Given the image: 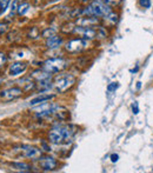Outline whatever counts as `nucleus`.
<instances>
[{"mask_svg": "<svg viewBox=\"0 0 153 173\" xmlns=\"http://www.w3.org/2000/svg\"><path fill=\"white\" fill-rule=\"evenodd\" d=\"M73 134H74V131L70 126H56L50 131L48 139L53 144H63V143L69 141Z\"/></svg>", "mask_w": 153, "mask_h": 173, "instance_id": "obj_1", "label": "nucleus"}, {"mask_svg": "<svg viewBox=\"0 0 153 173\" xmlns=\"http://www.w3.org/2000/svg\"><path fill=\"white\" fill-rule=\"evenodd\" d=\"M111 6H109L104 0H96L91 2L83 11L84 14L90 17H105L106 14L111 12Z\"/></svg>", "mask_w": 153, "mask_h": 173, "instance_id": "obj_2", "label": "nucleus"}, {"mask_svg": "<svg viewBox=\"0 0 153 173\" xmlns=\"http://www.w3.org/2000/svg\"><path fill=\"white\" fill-rule=\"evenodd\" d=\"M74 33H78L83 37L84 39H94L97 38L99 34H101L103 37H105V32L103 28H94L93 26H79L75 27L73 29Z\"/></svg>", "mask_w": 153, "mask_h": 173, "instance_id": "obj_3", "label": "nucleus"}, {"mask_svg": "<svg viewBox=\"0 0 153 173\" xmlns=\"http://www.w3.org/2000/svg\"><path fill=\"white\" fill-rule=\"evenodd\" d=\"M67 66L66 60L61 59V58H56V59H50L44 63V68L50 72V73H57L63 71L65 67Z\"/></svg>", "mask_w": 153, "mask_h": 173, "instance_id": "obj_4", "label": "nucleus"}, {"mask_svg": "<svg viewBox=\"0 0 153 173\" xmlns=\"http://www.w3.org/2000/svg\"><path fill=\"white\" fill-rule=\"evenodd\" d=\"M86 47H87V41L84 38H78V39L70 40L66 44L65 50L70 53H77V52H81Z\"/></svg>", "mask_w": 153, "mask_h": 173, "instance_id": "obj_5", "label": "nucleus"}, {"mask_svg": "<svg viewBox=\"0 0 153 173\" xmlns=\"http://www.w3.org/2000/svg\"><path fill=\"white\" fill-rule=\"evenodd\" d=\"M75 82V79L73 76H65L61 77L57 80L56 82V88L58 92H65L70 88L71 86H73V84Z\"/></svg>", "mask_w": 153, "mask_h": 173, "instance_id": "obj_6", "label": "nucleus"}, {"mask_svg": "<svg viewBox=\"0 0 153 173\" xmlns=\"http://www.w3.org/2000/svg\"><path fill=\"white\" fill-rule=\"evenodd\" d=\"M23 94V90L19 87H11V88H6L4 91L0 92V97L4 100H13L19 98Z\"/></svg>", "mask_w": 153, "mask_h": 173, "instance_id": "obj_7", "label": "nucleus"}, {"mask_svg": "<svg viewBox=\"0 0 153 173\" xmlns=\"http://www.w3.org/2000/svg\"><path fill=\"white\" fill-rule=\"evenodd\" d=\"M59 107L56 105H52V104H48L46 103L44 106H41L39 110H37V117L39 118H44V117H48L51 114H53L56 112V110H58Z\"/></svg>", "mask_w": 153, "mask_h": 173, "instance_id": "obj_8", "label": "nucleus"}, {"mask_svg": "<svg viewBox=\"0 0 153 173\" xmlns=\"http://www.w3.org/2000/svg\"><path fill=\"white\" fill-rule=\"evenodd\" d=\"M39 166L44 171H52L57 167V160L52 157H45L39 159Z\"/></svg>", "mask_w": 153, "mask_h": 173, "instance_id": "obj_9", "label": "nucleus"}, {"mask_svg": "<svg viewBox=\"0 0 153 173\" xmlns=\"http://www.w3.org/2000/svg\"><path fill=\"white\" fill-rule=\"evenodd\" d=\"M23 151L25 157H27L29 159H38L41 157V151L32 146H23Z\"/></svg>", "mask_w": 153, "mask_h": 173, "instance_id": "obj_10", "label": "nucleus"}, {"mask_svg": "<svg viewBox=\"0 0 153 173\" xmlns=\"http://www.w3.org/2000/svg\"><path fill=\"white\" fill-rule=\"evenodd\" d=\"M26 68H27V64H25V63H14L10 67V73H11V76H19V74L24 73Z\"/></svg>", "mask_w": 153, "mask_h": 173, "instance_id": "obj_11", "label": "nucleus"}, {"mask_svg": "<svg viewBox=\"0 0 153 173\" xmlns=\"http://www.w3.org/2000/svg\"><path fill=\"white\" fill-rule=\"evenodd\" d=\"M61 44H63V38L59 36H52L47 38L46 41V46L48 48H58L59 46H61Z\"/></svg>", "mask_w": 153, "mask_h": 173, "instance_id": "obj_12", "label": "nucleus"}, {"mask_svg": "<svg viewBox=\"0 0 153 173\" xmlns=\"http://www.w3.org/2000/svg\"><path fill=\"white\" fill-rule=\"evenodd\" d=\"M77 24L79 26H93L98 24L97 17H90L87 15V18H80L77 20Z\"/></svg>", "mask_w": 153, "mask_h": 173, "instance_id": "obj_13", "label": "nucleus"}, {"mask_svg": "<svg viewBox=\"0 0 153 173\" xmlns=\"http://www.w3.org/2000/svg\"><path fill=\"white\" fill-rule=\"evenodd\" d=\"M52 98H54L53 94H51V95H39V97L32 99V100L29 101V105H31V106H35V105H38V104H44L45 101H48V100L52 99Z\"/></svg>", "mask_w": 153, "mask_h": 173, "instance_id": "obj_14", "label": "nucleus"}, {"mask_svg": "<svg viewBox=\"0 0 153 173\" xmlns=\"http://www.w3.org/2000/svg\"><path fill=\"white\" fill-rule=\"evenodd\" d=\"M104 20H105V23H106L109 26H114V25L117 24V21H118V14L111 11L110 13L106 14V15L104 17Z\"/></svg>", "mask_w": 153, "mask_h": 173, "instance_id": "obj_15", "label": "nucleus"}, {"mask_svg": "<svg viewBox=\"0 0 153 173\" xmlns=\"http://www.w3.org/2000/svg\"><path fill=\"white\" fill-rule=\"evenodd\" d=\"M12 166L21 172H27L31 170V166L28 164H25V162H14V164H12Z\"/></svg>", "mask_w": 153, "mask_h": 173, "instance_id": "obj_16", "label": "nucleus"}, {"mask_svg": "<svg viewBox=\"0 0 153 173\" xmlns=\"http://www.w3.org/2000/svg\"><path fill=\"white\" fill-rule=\"evenodd\" d=\"M28 7H29V4H28V2H23V4H20V5L18 6L17 12L20 14V15H24V14L28 11Z\"/></svg>", "mask_w": 153, "mask_h": 173, "instance_id": "obj_17", "label": "nucleus"}, {"mask_svg": "<svg viewBox=\"0 0 153 173\" xmlns=\"http://www.w3.org/2000/svg\"><path fill=\"white\" fill-rule=\"evenodd\" d=\"M42 36H44L45 38H50V37H52V36H56V29H54V28H47V29H45V31L42 32Z\"/></svg>", "mask_w": 153, "mask_h": 173, "instance_id": "obj_18", "label": "nucleus"}, {"mask_svg": "<svg viewBox=\"0 0 153 173\" xmlns=\"http://www.w3.org/2000/svg\"><path fill=\"white\" fill-rule=\"evenodd\" d=\"M8 4H10V0H0V12H5Z\"/></svg>", "mask_w": 153, "mask_h": 173, "instance_id": "obj_19", "label": "nucleus"}, {"mask_svg": "<svg viewBox=\"0 0 153 173\" xmlns=\"http://www.w3.org/2000/svg\"><path fill=\"white\" fill-rule=\"evenodd\" d=\"M139 4L141 7L144 8H148L151 6V0H139Z\"/></svg>", "mask_w": 153, "mask_h": 173, "instance_id": "obj_20", "label": "nucleus"}, {"mask_svg": "<svg viewBox=\"0 0 153 173\" xmlns=\"http://www.w3.org/2000/svg\"><path fill=\"white\" fill-rule=\"evenodd\" d=\"M109 6H117L121 2V0H104Z\"/></svg>", "mask_w": 153, "mask_h": 173, "instance_id": "obj_21", "label": "nucleus"}, {"mask_svg": "<svg viewBox=\"0 0 153 173\" xmlns=\"http://www.w3.org/2000/svg\"><path fill=\"white\" fill-rule=\"evenodd\" d=\"M6 60H7L6 55H5L4 53H0V67L4 66V64L6 63Z\"/></svg>", "mask_w": 153, "mask_h": 173, "instance_id": "obj_22", "label": "nucleus"}, {"mask_svg": "<svg viewBox=\"0 0 153 173\" xmlns=\"http://www.w3.org/2000/svg\"><path fill=\"white\" fill-rule=\"evenodd\" d=\"M132 108H133V113H134V114L139 113V107H138V103H134V104L132 105Z\"/></svg>", "mask_w": 153, "mask_h": 173, "instance_id": "obj_23", "label": "nucleus"}, {"mask_svg": "<svg viewBox=\"0 0 153 173\" xmlns=\"http://www.w3.org/2000/svg\"><path fill=\"white\" fill-rule=\"evenodd\" d=\"M6 29H7V25L6 24H0V33L6 32Z\"/></svg>", "mask_w": 153, "mask_h": 173, "instance_id": "obj_24", "label": "nucleus"}, {"mask_svg": "<svg viewBox=\"0 0 153 173\" xmlns=\"http://www.w3.org/2000/svg\"><path fill=\"white\" fill-rule=\"evenodd\" d=\"M115 88H118V84H117V82H113V84H111V85L109 86V91L115 90Z\"/></svg>", "mask_w": 153, "mask_h": 173, "instance_id": "obj_25", "label": "nucleus"}, {"mask_svg": "<svg viewBox=\"0 0 153 173\" xmlns=\"http://www.w3.org/2000/svg\"><path fill=\"white\" fill-rule=\"evenodd\" d=\"M118 158H119V156H118V154H112L111 156V160L113 161V162L118 161Z\"/></svg>", "mask_w": 153, "mask_h": 173, "instance_id": "obj_26", "label": "nucleus"}, {"mask_svg": "<svg viewBox=\"0 0 153 173\" xmlns=\"http://www.w3.org/2000/svg\"><path fill=\"white\" fill-rule=\"evenodd\" d=\"M0 84H1V79H0Z\"/></svg>", "mask_w": 153, "mask_h": 173, "instance_id": "obj_27", "label": "nucleus"}]
</instances>
